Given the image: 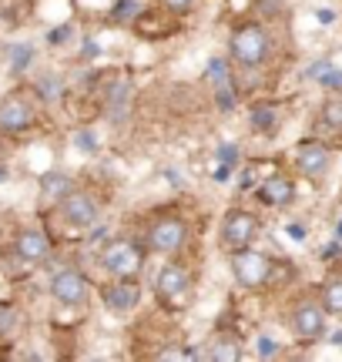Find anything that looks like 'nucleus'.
<instances>
[{
  "label": "nucleus",
  "mask_w": 342,
  "mask_h": 362,
  "mask_svg": "<svg viewBox=\"0 0 342 362\" xmlns=\"http://www.w3.org/2000/svg\"><path fill=\"white\" fill-rule=\"evenodd\" d=\"M101 265L114 279H138V272L145 269V248L134 238H114L101 252Z\"/></svg>",
  "instance_id": "1"
},
{
  "label": "nucleus",
  "mask_w": 342,
  "mask_h": 362,
  "mask_svg": "<svg viewBox=\"0 0 342 362\" xmlns=\"http://www.w3.org/2000/svg\"><path fill=\"white\" fill-rule=\"evenodd\" d=\"M269 47H272V40L259 24H245L232 34V57L242 67H259L269 57Z\"/></svg>",
  "instance_id": "2"
},
{
  "label": "nucleus",
  "mask_w": 342,
  "mask_h": 362,
  "mask_svg": "<svg viewBox=\"0 0 342 362\" xmlns=\"http://www.w3.org/2000/svg\"><path fill=\"white\" fill-rule=\"evenodd\" d=\"M57 211H61V218L71 225V228H91L98 215H101V205H98V198L91 192H84V188H71V192L57 202Z\"/></svg>",
  "instance_id": "3"
},
{
  "label": "nucleus",
  "mask_w": 342,
  "mask_h": 362,
  "mask_svg": "<svg viewBox=\"0 0 342 362\" xmlns=\"http://www.w3.org/2000/svg\"><path fill=\"white\" fill-rule=\"evenodd\" d=\"M232 272L245 288H262L272 279V262L265 259L262 252H252V248H238L235 259H232Z\"/></svg>",
  "instance_id": "4"
},
{
  "label": "nucleus",
  "mask_w": 342,
  "mask_h": 362,
  "mask_svg": "<svg viewBox=\"0 0 342 362\" xmlns=\"http://www.w3.org/2000/svg\"><path fill=\"white\" fill-rule=\"evenodd\" d=\"M184 242H188V225L182 218H175V215H165L148 228V245L161 252V255H175Z\"/></svg>",
  "instance_id": "5"
},
{
  "label": "nucleus",
  "mask_w": 342,
  "mask_h": 362,
  "mask_svg": "<svg viewBox=\"0 0 342 362\" xmlns=\"http://www.w3.org/2000/svg\"><path fill=\"white\" fill-rule=\"evenodd\" d=\"M255 235H259V218H255L252 211L235 208V211L225 215V221H222V245L225 248H232V252L249 248Z\"/></svg>",
  "instance_id": "6"
},
{
  "label": "nucleus",
  "mask_w": 342,
  "mask_h": 362,
  "mask_svg": "<svg viewBox=\"0 0 342 362\" xmlns=\"http://www.w3.org/2000/svg\"><path fill=\"white\" fill-rule=\"evenodd\" d=\"M191 272L178 265V262H168L165 269L155 275V292H158L161 302H182L188 292H191Z\"/></svg>",
  "instance_id": "7"
},
{
  "label": "nucleus",
  "mask_w": 342,
  "mask_h": 362,
  "mask_svg": "<svg viewBox=\"0 0 342 362\" xmlns=\"http://www.w3.org/2000/svg\"><path fill=\"white\" fill-rule=\"evenodd\" d=\"M34 124V104L24 94H11L0 104V134H20Z\"/></svg>",
  "instance_id": "8"
},
{
  "label": "nucleus",
  "mask_w": 342,
  "mask_h": 362,
  "mask_svg": "<svg viewBox=\"0 0 342 362\" xmlns=\"http://www.w3.org/2000/svg\"><path fill=\"white\" fill-rule=\"evenodd\" d=\"M292 332L299 339H322L326 336V309L319 302H302L292 312Z\"/></svg>",
  "instance_id": "9"
},
{
  "label": "nucleus",
  "mask_w": 342,
  "mask_h": 362,
  "mask_svg": "<svg viewBox=\"0 0 342 362\" xmlns=\"http://www.w3.org/2000/svg\"><path fill=\"white\" fill-rule=\"evenodd\" d=\"M51 296L57 298L61 305H84V302H88V279L74 269L61 272V275H54Z\"/></svg>",
  "instance_id": "10"
},
{
  "label": "nucleus",
  "mask_w": 342,
  "mask_h": 362,
  "mask_svg": "<svg viewBox=\"0 0 342 362\" xmlns=\"http://www.w3.org/2000/svg\"><path fill=\"white\" fill-rule=\"evenodd\" d=\"M329 161H332V155L322 141H302L295 148V165H299V171L309 175V178H322V175L329 171Z\"/></svg>",
  "instance_id": "11"
},
{
  "label": "nucleus",
  "mask_w": 342,
  "mask_h": 362,
  "mask_svg": "<svg viewBox=\"0 0 342 362\" xmlns=\"http://www.w3.org/2000/svg\"><path fill=\"white\" fill-rule=\"evenodd\" d=\"M13 252H17V259L27 262V265H40V262L51 255V238L44 232H37V228H27V232L17 235Z\"/></svg>",
  "instance_id": "12"
},
{
  "label": "nucleus",
  "mask_w": 342,
  "mask_h": 362,
  "mask_svg": "<svg viewBox=\"0 0 342 362\" xmlns=\"http://www.w3.org/2000/svg\"><path fill=\"white\" fill-rule=\"evenodd\" d=\"M105 305L114 312H131L138 302H141V285L138 279H118L114 285H107L105 292Z\"/></svg>",
  "instance_id": "13"
},
{
  "label": "nucleus",
  "mask_w": 342,
  "mask_h": 362,
  "mask_svg": "<svg viewBox=\"0 0 342 362\" xmlns=\"http://www.w3.org/2000/svg\"><path fill=\"white\" fill-rule=\"evenodd\" d=\"M259 198L272 208H285L295 202V185H292L285 175H272V178H265L262 185H259Z\"/></svg>",
  "instance_id": "14"
},
{
  "label": "nucleus",
  "mask_w": 342,
  "mask_h": 362,
  "mask_svg": "<svg viewBox=\"0 0 342 362\" xmlns=\"http://www.w3.org/2000/svg\"><path fill=\"white\" fill-rule=\"evenodd\" d=\"M74 185H71V178L67 175H61V171H51V175H44L40 178V202H61L67 192H71Z\"/></svg>",
  "instance_id": "15"
},
{
  "label": "nucleus",
  "mask_w": 342,
  "mask_h": 362,
  "mask_svg": "<svg viewBox=\"0 0 342 362\" xmlns=\"http://www.w3.org/2000/svg\"><path fill=\"white\" fill-rule=\"evenodd\" d=\"M322 309H326V315L342 319V275H329L322 282Z\"/></svg>",
  "instance_id": "16"
},
{
  "label": "nucleus",
  "mask_w": 342,
  "mask_h": 362,
  "mask_svg": "<svg viewBox=\"0 0 342 362\" xmlns=\"http://www.w3.org/2000/svg\"><path fill=\"white\" fill-rule=\"evenodd\" d=\"M211 359H225V362L242 359V346L232 342V339H218V342H215V349H211Z\"/></svg>",
  "instance_id": "17"
},
{
  "label": "nucleus",
  "mask_w": 342,
  "mask_h": 362,
  "mask_svg": "<svg viewBox=\"0 0 342 362\" xmlns=\"http://www.w3.org/2000/svg\"><path fill=\"white\" fill-rule=\"evenodd\" d=\"M252 128L262 131V134L265 131H272L276 128V111H272V107H265V104L262 107H255V111H252Z\"/></svg>",
  "instance_id": "18"
},
{
  "label": "nucleus",
  "mask_w": 342,
  "mask_h": 362,
  "mask_svg": "<svg viewBox=\"0 0 342 362\" xmlns=\"http://www.w3.org/2000/svg\"><path fill=\"white\" fill-rule=\"evenodd\" d=\"M322 117L329 121L332 128H342V101H329L322 107Z\"/></svg>",
  "instance_id": "19"
},
{
  "label": "nucleus",
  "mask_w": 342,
  "mask_h": 362,
  "mask_svg": "<svg viewBox=\"0 0 342 362\" xmlns=\"http://www.w3.org/2000/svg\"><path fill=\"white\" fill-rule=\"evenodd\" d=\"M259 356H262V359H269V356H278L276 339H269V336H262V339H259Z\"/></svg>",
  "instance_id": "20"
},
{
  "label": "nucleus",
  "mask_w": 342,
  "mask_h": 362,
  "mask_svg": "<svg viewBox=\"0 0 342 362\" xmlns=\"http://www.w3.org/2000/svg\"><path fill=\"white\" fill-rule=\"evenodd\" d=\"M195 4H198V0H165V7H168V11H175V13H188Z\"/></svg>",
  "instance_id": "21"
},
{
  "label": "nucleus",
  "mask_w": 342,
  "mask_h": 362,
  "mask_svg": "<svg viewBox=\"0 0 342 362\" xmlns=\"http://www.w3.org/2000/svg\"><path fill=\"white\" fill-rule=\"evenodd\" d=\"M131 11L138 13V4H134V0H121V7H118V13H114V17H118V21H124Z\"/></svg>",
  "instance_id": "22"
},
{
  "label": "nucleus",
  "mask_w": 342,
  "mask_h": 362,
  "mask_svg": "<svg viewBox=\"0 0 342 362\" xmlns=\"http://www.w3.org/2000/svg\"><path fill=\"white\" fill-rule=\"evenodd\" d=\"M218 158H222L225 165H235V148H232V144H228V148H222V151H218Z\"/></svg>",
  "instance_id": "23"
},
{
  "label": "nucleus",
  "mask_w": 342,
  "mask_h": 362,
  "mask_svg": "<svg viewBox=\"0 0 342 362\" xmlns=\"http://www.w3.org/2000/svg\"><path fill=\"white\" fill-rule=\"evenodd\" d=\"M289 235L295 238V242H302V238H305V228H302V225H289Z\"/></svg>",
  "instance_id": "24"
},
{
  "label": "nucleus",
  "mask_w": 342,
  "mask_h": 362,
  "mask_svg": "<svg viewBox=\"0 0 342 362\" xmlns=\"http://www.w3.org/2000/svg\"><path fill=\"white\" fill-rule=\"evenodd\" d=\"M316 17H319V24H332V21H336V13L332 11H319Z\"/></svg>",
  "instance_id": "25"
},
{
  "label": "nucleus",
  "mask_w": 342,
  "mask_h": 362,
  "mask_svg": "<svg viewBox=\"0 0 342 362\" xmlns=\"http://www.w3.org/2000/svg\"><path fill=\"white\" fill-rule=\"evenodd\" d=\"M332 346H342V332H332Z\"/></svg>",
  "instance_id": "26"
},
{
  "label": "nucleus",
  "mask_w": 342,
  "mask_h": 362,
  "mask_svg": "<svg viewBox=\"0 0 342 362\" xmlns=\"http://www.w3.org/2000/svg\"><path fill=\"white\" fill-rule=\"evenodd\" d=\"M336 235H339V242H342V221H339V225H336Z\"/></svg>",
  "instance_id": "27"
},
{
  "label": "nucleus",
  "mask_w": 342,
  "mask_h": 362,
  "mask_svg": "<svg viewBox=\"0 0 342 362\" xmlns=\"http://www.w3.org/2000/svg\"><path fill=\"white\" fill-rule=\"evenodd\" d=\"M4 178H7V171H4V168H0V181H4Z\"/></svg>",
  "instance_id": "28"
}]
</instances>
